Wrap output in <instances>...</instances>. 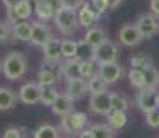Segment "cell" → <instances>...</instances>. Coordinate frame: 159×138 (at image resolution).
<instances>
[{"mask_svg":"<svg viewBox=\"0 0 159 138\" xmlns=\"http://www.w3.org/2000/svg\"><path fill=\"white\" fill-rule=\"evenodd\" d=\"M27 71V61L20 52H10L3 62V72L9 80L20 79Z\"/></svg>","mask_w":159,"mask_h":138,"instance_id":"obj_1","label":"cell"},{"mask_svg":"<svg viewBox=\"0 0 159 138\" xmlns=\"http://www.w3.org/2000/svg\"><path fill=\"white\" fill-rule=\"evenodd\" d=\"M57 29L64 36H71L79 28V19L76 15V10L69 8H61L55 13L54 17Z\"/></svg>","mask_w":159,"mask_h":138,"instance_id":"obj_2","label":"cell"},{"mask_svg":"<svg viewBox=\"0 0 159 138\" xmlns=\"http://www.w3.org/2000/svg\"><path fill=\"white\" fill-rule=\"evenodd\" d=\"M118 48L117 46L110 39H106L98 46L94 47L93 52V61L97 65L106 63V62H113L117 58Z\"/></svg>","mask_w":159,"mask_h":138,"instance_id":"obj_3","label":"cell"},{"mask_svg":"<svg viewBox=\"0 0 159 138\" xmlns=\"http://www.w3.org/2000/svg\"><path fill=\"white\" fill-rule=\"evenodd\" d=\"M158 90L157 88H143L136 95V104L141 112L148 113L158 106Z\"/></svg>","mask_w":159,"mask_h":138,"instance_id":"obj_4","label":"cell"},{"mask_svg":"<svg viewBox=\"0 0 159 138\" xmlns=\"http://www.w3.org/2000/svg\"><path fill=\"white\" fill-rule=\"evenodd\" d=\"M89 108L94 114H99V115L110 114L112 112L110 94L107 91L101 94H93L89 100Z\"/></svg>","mask_w":159,"mask_h":138,"instance_id":"obj_5","label":"cell"},{"mask_svg":"<svg viewBox=\"0 0 159 138\" xmlns=\"http://www.w3.org/2000/svg\"><path fill=\"white\" fill-rule=\"evenodd\" d=\"M135 24L139 28L143 38H152L159 31V23L153 14H141Z\"/></svg>","mask_w":159,"mask_h":138,"instance_id":"obj_6","label":"cell"},{"mask_svg":"<svg viewBox=\"0 0 159 138\" xmlns=\"http://www.w3.org/2000/svg\"><path fill=\"white\" fill-rule=\"evenodd\" d=\"M118 37H120L121 43L129 47H134L139 45L143 39V36L136 27V24H125L120 29Z\"/></svg>","mask_w":159,"mask_h":138,"instance_id":"obj_7","label":"cell"},{"mask_svg":"<svg viewBox=\"0 0 159 138\" xmlns=\"http://www.w3.org/2000/svg\"><path fill=\"white\" fill-rule=\"evenodd\" d=\"M88 93V81L84 77H75L66 80V91L65 94L69 95L73 100H79Z\"/></svg>","mask_w":159,"mask_h":138,"instance_id":"obj_8","label":"cell"},{"mask_svg":"<svg viewBox=\"0 0 159 138\" xmlns=\"http://www.w3.org/2000/svg\"><path fill=\"white\" fill-rule=\"evenodd\" d=\"M51 38H52V33L48 25L39 22L32 23V36L30 42H32L34 46L43 47Z\"/></svg>","mask_w":159,"mask_h":138,"instance_id":"obj_9","label":"cell"},{"mask_svg":"<svg viewBox=\"0 0 159 138\" xmlns=\"http://www.w3.org/2000/svg\"><path fill=\"white\" fill-rule=\"evenodd\" d=\"M98 74L102 76V79L107 84H113L122 75V67L118 65L116 61L113 62H106L98 65Z\"/></svg>","mask_w":159,"mask_h":138,"instance_id":"obj_10","label":"cell"},{"mask_svg":"<svg viewBox=\"0 0 159 138\" xmlns=\"http://www.w3.org/2000/svg\"><path fill=\"white\" fill-rule=\"evenodd\" d=\"M39 94H41V85L36 82H27L19 90V99L24 104L33 105L39 101Z\"/></svg>","mask_w":159,"mask_h":138,"instance_id":"obj_11","label":"cell"},{"mask_svg":"<svg viewBox=\"0 0 159 138\" xmlns=\"http://www.w3.org/2000/svg\"><path fill=\"white\" fill-rule=\"evenodd\" d=\"M60 74L65 80L80 77V60L76 57L66 58V61L60 66Z\"/></svg>","mask_w":159,"mask_h":138,"instance_id":"obj_12","label":"cell"},{"mask_svg":"<svg viewBox=\"0 0 159 138\" xmlns=\"http://www.w3.org/2000/svg\"><path fill=\"white\" fill-rule=\"evenodd\" d=\"M73 99L70 98L69 95L62 94L57 96V99L54 101V104L51 105L52 112L57 115H65V114H69L73 112Z\"/></svg>","mask_w":159,"mask_h":138,"instance_id":"obj_13","label":"cell"},{"mask_svg":"<svg viewBox=\"0 0 159 138\" xmlns=\"http://www.w3.org/2000/svg\"><path fill=\"white\" fill-rule=\"evenodd\" d=\"M98 18H99V13L97 10L92 9L88 3H84L80 8H79L78 19H79V24H80V25L90 27Z\"/></svg>","mask_w":159,"mask_h":138,"instance_id":"obj_14","label":"cell"},{"mask_svg":"<svg viewBox=\"0 0 159 138\" xmlns=\"http://www.w3.org/2000/svg\"><path fill=\"white\" fill-rule=\"evenodd\" d=\"M32 36V23L20 20L13 24V37L22 42H30Z\"/></svg>","mask_w":159,"mask_h":138,"instance_id":"obj_15","label":"cell"},{"mask_svg":"<svg viewBox=\"0 0 159 138\" xmlns=\"http://www.w3.org/2000/svg\"><path fill=\"white\" fill-rule=\"evenodd\" d=\"M45 57L48 61H59L62 56L61 53V39L52 37L48 42L43 46Z\"/></svg>","mask_w":159,"mask_h":138,"instance_id":"obj_16","label":"cell"},{"mask_svg":"<svg viewBox=\"0 0 159 138\" xmlns=\"http://www.w3.org/2000/svg\"><path fill=\"white\" fill-rule=\"evenodd\" d=\"M17 94L9 88H0V110H9L17 104Z\"/></svg>","mask_w":159,"mask_h":138,"instance_id":"obj_17","label":"cell"},{"mask_svg":"<svg viewBox=\"0 0 159 138\" xmlns=\"http://www.w3.org/2000/svg\"><path fill=\"white\" fill-rule=\"evenodd\" d=\"M107 82H106L102 76L96 72L93 76H90L88 79V91L93 95V94H101L107 91Z\"/></svg>","mask_w":159,"mask_h":138,"instance_id":"obj_18","label":"cell"},{"mask_svg":"<svg viewBox=\"0 0 159 138\" xmlns=\"http://www.w3.org/2000/svg\"><path fill=\"white\" fill-rule=\"evenodd\" d=\"M84 39L89 45L96 47V46L101 45L103 41L107 39V37H106V32L103 31V28H101V27H93V28H89L87 31Z\"/></svg>","mask_w":159,"mask_h":138,"instance_id":"obj_19","label":"cell"},{"mask_svg":"<svg viewBox=\"0 0 159 138\" xmlns=\"http://www.w3.org/2000/svg\"><path fill=\"white\" fill-rule=\"evenodd\" d=\"M107 122L115 131L124 128L127 122L126 112H122V110H112L110 114H107Z\"/></svg>","mask_w":159,"mask_h":138,"instance_id":"obj_20","label":"cell"},{"mask_svg":"<svg viewBox=\"0 0 159 138\" xmlns=\"http://www.w3.org/2000/svg\"><path fill=\"white\" fill-rule=\"evenodd\" d=\"M59 93L56 91L55 88H52V85H41V94H39V101L43 105L51 106L54 104V101L57 99Z\"/></svg>","mask_w":159,"mask_h":138,"instance_id":"obj_21","label":"cell"},{"mask_svg":"<svg viewBox=\"0 0 159 138\" xmlns=\"http://www.w3.org/2000/svg\"><path fill=\"white\" fill-rule=\"evenodd\" d=\"M93 52H94V47L92 46V45H89L85 39L84 41H79L75 57L78 60H80V61L93 60Z\"/></svg>","mask_w":159,"mask_h":138,"instance_id":"obj_22","label":"cell"},{"mask_svg":"<svg viewBox=\"0 0 159 138\" xmlns=\"http://www.w3.org/2000/svg\"><path fill=\"white\" fill-rule=\"evenodd\" d=\"M59 136V129L51 124H42L33 132V137L36 138H57Z\"/></svg>","mask_w":159,"mask_h":138,"instance_id":"obj_23","label":"cell"},{"mask_svg":"<svg viewBox=\"0 0 159 138\" xmlns=\"http://www.w3.org/2000/svg\"><path fill=\"white\" fill-rule=\"evenodd\" d=\"M13 10H14L16 15L18 17L19 20H27L31 17L33 9H32L31 4L27 2V0H19V2L14 5Z\"/></svg>","mask_w":159,"mask_h":138,"instance_id":"obj_24","label":"cell"},{"mask_svg":"<svg viewBox=\"0 0 159 138\" xmlns=\"http://www.w3.org/2000/svg\"><path fill=\"white\" fill-rule=\"evenodd\" d=\"M33 11L36 13V15H37L39 19L45 20V22H48V20H51L52 18L55 17L54 9H52V8L45 2V0H42V2L34 8Z\"/></svg>","mask_w":159,"mask_h":138,"instance_id":"obj_25","label":"cell"},{"mask_svg":"<svg viewBox=\"0 0 159 138\" xmlns=\"http://www.w3.org/2000/svg\"><path fill=\"white\" fill-rule=\"evenodd\" d=\"M90 129L93 132L94 138H111L116 134L115 129L110 124H96Z\"/></svg>","mask_w":159,"mask_h":138,"instance_id":"obj_26","label":"cell"},{"mask_svg":"<svg viewBox=\"0 0 159 138\" xmlns=\"http://www.w3.org/2000/svg\"><path fill=\"white\" fill-rule=\"evenodd\" d=\"M37 79L39 85H54L56 82V74L51 68H42L39 70Z\"/></svg>","mask_w":159,"mask_h":138,"instance_id":"obj_27","label":"cell"},{"mask_svg":"<svg viewBox=\"0 0 159 138\" xmlns=\"http://www.w3.org/2000/svg\"><path fill=\"white\" fill-rule=\"evenodd\" d=\"M78 50V42L73 39H61V53L66 58L75 57Z\"/></svg>","mask_w":159,"mask_h":138,"instance_id":"obj_28","label":"cell"},{"mask_svg":"<svg viewBox=\"0 0 159 138\" xmlns=\"http://www.w3.org/2000/svg\"><path fill=\"white\" fill-rule=\"evenodd\" d=\"M70 119H71V123L74 128L76 129L78 134L80 131H83L88 123V119H87V114L83 113V112H71L70 113Z\"/></svg>","mask_w":159,"mask_h":138,"instance_id":"obj_29","label":"cell"},{"mask_svg":"<svg viewBox=\"0 0 159 138\" xmlns=\"http://www.w3.org/2000/svg\"><path fill=\"white\" fill-rule=\"evenodd\" d=\"M131 67L144 72L145 70L153 67V62L148 56H135L131 58Z\"/></svg>","mask_w":159,"mask_h":138,"instance_id":"obj_30","label":"cell"},{"mask_svg":"<svg viewBox=\"0 0 159 138\" xmlns=\"http://www.w3.org/2000/svg\"><path fill=\"white\" fill-rule=\"evenodd\" d=\"M129 80L131 82L132 86H135L136 89H143L145 88V80H144V72L136 68H131L129 71Z\"/></svg>","mask_w":159,"mask_h":138,"instance_id":"obj_31","label":"cell"},{"mask_svg":"<svg viewBox=\"0 0 159 138\" xmlns=\"http://www.w3.org/2000/svg\"><path fill=\"white\" fill-rule=\"evenodd\" d=\"M144 80L147 88H157L159 85V71L154 67H150L144 71Z\"/></svg>","mask_w":159,"mask_h":138,"instance_id":"obj_32","label":"cell"},{"mask_svg":"<svg viewBox=\"0 0 159 138\" xmlns=\"http://www.w3.org/2000/svg\"><path fill=\"white\" fill-rule=\"evenodd\" d=\"M110 98H111V106L112 110H122V112H126L129 104L126 101V99L124 96H121L117 93H110Z\"/></svg>","mask_w":159,"mask_h":138,"instance_id":"obj_33","label":"cell"},{"mask_svg":"<svg viewBox=\"0 0 159 138\" xmlns=\"http://www.w3.org/2000/svg\"><path fill=\"white\" fill-rule=\"evenodd\" d=\"M96 74V62L93 60H84L80 61V76L89 79Z\"/></svg>","mask_w":159,"mask_h":138,"instance_id":"obj_34","label":"cell"},{"mask_svg":"<svg viewBox=\"0 0 159 138\" xmlns=\"http://www.w3.org/2000/svg\"><path fill=\"white\" fill-rule=\"evenodd\" d=\"M61 128H62V131H64L66 134H71V136H76V134H78L76 129L74 128L73 123H71V119H70V113H69V114H65V115H62V120H61Z\"/></svg>","mask_w":159,"mask_h":138,"instance_id":"obj_35","label":"cell"},{"mask_svg":"<svg viewBox=\"0 0 159 138\" xmlns=\"http://www.w3.org/2000/svg\"><path fill=\"white\" fill-rule=\"evenodd\" d=\"M145 114H147V123L150 127L153 128L159 127V108H155Z\"/></svg>","mask_w":159,"mask_h":138,"instance_id":"obj_36","label":"cell"},{"mask_svg":"<svg viewBox=\"0 0 159 138\" xmlns=\"http://www.w3.org/2000/svg\"><path fill=\"white\" fill-rule=\"evenodd\" d=\"M61 2H62L64 8H69V9H74V10H78L84 4V0H61Z\"/></svg>","mask_w":159,"mask_h":138,"instance_id":"obj_37","label":"cell"},{"mask_svg":"<svg viewBox=\"0 0 159 138\" xmlns=\"http://www.w3.org/2000/svg\"><path fill=\"white\" fill-rule=\"evenodd\" d=\"M92 4H93V8L94 10H97L99 14L104 13L108 8V3L107 0H92Z\"/></svg>","mask_w":159,"mask_h":138,"instance_id":"obj_38","label":"cell"},{"mask_svg":"<svg viewBox=\"0 0 159 138\" xmlns=\"http://www.w3.org/2000/svg\"><path fill=\"white\" fill-rule=\"evenodd\" d=\"M22 136L23 134L20 133L19 128H8L3 133V137H5V138H20Z\"/></svg>","mask_w":159,"mask_h":138,"instance_id":"obj_39","label":"cell"},{"mask_svg":"<svg viewBox=\"0 0 159 138\" xmlns=\"http://www.w3.org/2000/svg\"><path fill=\"white\" fill-rule=\"evenodd\" d=\"M9 36V28H8V24L0 20V42L5 41Z\"/></svg>","mask_w":159,"mask_h":138,"instance_id":"obj_40","label":"cell"},{"mask_svg":"<svg viewBox=\"0 0 159 138\" xmlns=\"http://www.w3.org/2000/svg\"><path fill=\"white\" fill-rule=\"evenodd\" d=\"M45 2H46L52 9H54L55 13H56L59 9L62 8V2H61V0H45Z\"/></svg>","mask_w":159,"mask_h":138,"instance_id":"obj_41","label":"cell"},{"mask_svg":"<svg viewBox=\"0 0 159 138\" xmlns=\"http://www.w3.org/2000/svg\"><path fill=\"white\" fill-rule=\"evenodd\" d=\"M79 137H82V138H94V136H93V132H92V129L89 128L88 131L87 129H83V131H80L79 132V134H78Z\"/></svg>","mask_w":159,"mask_h":138,"instance_id":"obj_42","label":"cell"},{"mask_svg":"<svg viewBox=\"0 0 159 138\" xmlns=\"http://www.w3.org/2000/svg\"><path fill=\"white\" fill-rule=\"evenodd\" d=\"M150 8L154 14L159 15V0H152L150 2Z\"/></svg>","mask_w":159,"mask_h":138,"instance_id":"obj_43","label":"cell"},{"mask_svg":"<svg viewBox=\"0 0 159 138\" xmlns=\"http://www.w3.org/2000/svg\"><path fill=\"white\" fill-rule=\"evenodd\" d=\"M2 2L7 6V9H13V8H14V5L19 2V0H2Z\"/></svg>","mask_w":159,"mask_h":138,"instance_id":"obj_44","label":"cell"},{"mask_svg":"<svg viewBox=\"0 0 159 138\" xmlns=\"http://www.w3.org/2000/svg\"><path fill=\"white\" fill-rule=\"evenodd\" d=\"M122 0H107V3H108V8L110 9H116L118 5L121 4Z\"/></svg>","mask_w":159,"mask_h":138,"instance_id":"obj_45","label":"cell"},{"mask_svg":"<svg viewBox=\"0 0 159 138\" xmlns=\"http://www.w3.org/2000/svg\"><path fill=\"white\" fill-rule=\"evenodd\" d=\"M27 2H28V3L31 4L32 9L34 10V8H36V6H37V5L39 4V3H41V2H42V0H27Z\"/></svg>","mask_w":159,"mask_h":138,"instance_id":"obj_46","label":"cell"},{"mask_svg":"<svg viewBox=\"0 0 159 138\" xmlns=\"http://www.w3.org/2000/svg\"><path fill=\"white\" fill-rule=\"evenodd\" d=\"M157 108H159V95H158V106Z\"/></svg>","mask_w":159,"mask_h":138,"instance_id":"obj_47","label":"cell"}]
</instances>
